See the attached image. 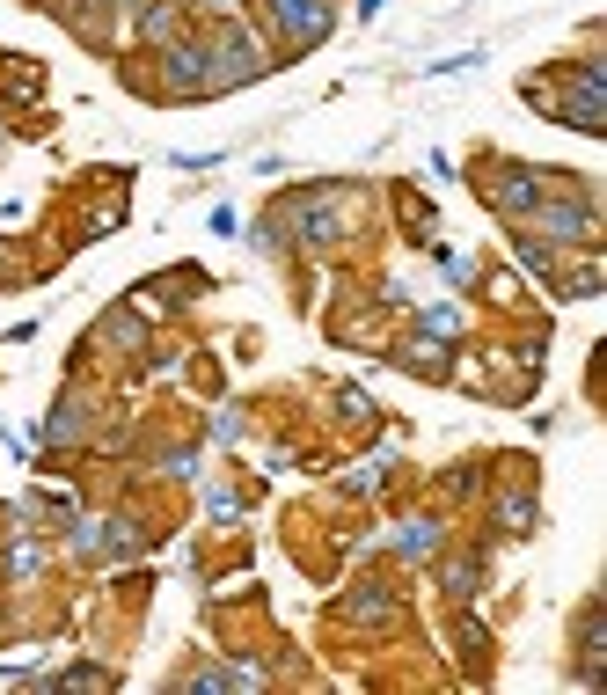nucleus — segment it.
<instances>
[{
	"label": "nucleus",
	"instance_id": "nucleus-1",
	"mask_svg": "<svg viewBox=\"0 0 607 695\" xmlns=\"http://www.w3.org/2000/svg\"><path fill=\"white\" fill-rule=\"evenodd\" d=\"M278 30H286V44H322L330 37V8L322 0H271Z\"/></svg>",
	"mask_w": 607,
	"mask_h": 695
},
{
	"label": "nucleus",
	"instance_id": "nucleus-2",
	"mask_svg": "<svg viewBox=\"0 0 607 695\" xmlns=\"http://www.w3.org/2000/svg\"><path fill=\"white\" fill-rule=\"evenodd\" d=\"M213 88V66H205L198 44H176L169 52V96H205Z\"/></svg>",
	"mask_w": 607,
	"mask_h": 695
},
{
	"label": "nucleus",
	"instance_id": "nucleus-3",
	"mask_svg": "<svg viewBox=\"0 0 607 695\" xmlns=\"http://www.w3.org/2000/svg\"><path fill=\"white\" fill-rule=\"evenodd\" d=\"M490 198H498L505 213H534V205H542V183H534V169H505Z\"/></svg>",
	"mask_w": 607,
	"mask_h": 695
},
{
	"label": "nucleus",
	"instance_id": "nucleus-4",
	"mask_svg": "<svg viewBox=\"0 0 607 695\" xmlns=\"http://www.w3.org/2000/svg\"><path fill=\"white\" fill-rule=\"evenodd\" d=\"M534 213H542V227H556L564 242H593V227H600L586 205H534Z\"/></svg>",
	"mask_w": 607,
	"mask_h": 695
},
{
	"label": "nucleus",
	"instance_id": "nucleus-5",
	"mask_svg": "<svg viewBox=\"0 0 607 695\" xmlns=\"http://www.w3.org/2000/svg\"><path fill=\"white\" fill-rule=\"evenodd\" d=\"M139 8H161V0H139Z\"/></svg>",
	"mask_w": 607,
	"mask_h": 695
}]
</instances>
